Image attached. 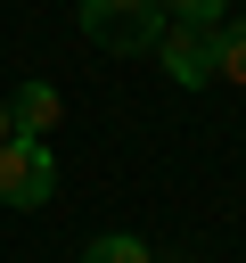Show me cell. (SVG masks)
<instances>
[{
  "mask_svg": "<svg viewBox=\"0 0 246 263\" xmlns=\"http://www.w3.org/2000/svg\"><path fill=\"white\" fill-rule=\"evenodd\" d=\"M74 16H82V33H90L98 49H115V58H148L156 33H164V8H156V0H82Z\"/></svg>",
  "mask_w": 246,
  "mask_h": 263,
  "instance_id": "obj_1",
  "label": "cell"
},
{
  "mask_svg": "<svg viewBox=\"0 0 246 263\" xmlns=\"http://www.w3.org/2000/svg\"><path fill=\"white\" fill-rule=\"evenodd\" d=\"M57 197V156H49V140H0V205H16V214H41Z\"/></svg>",
  "mask_w": 246,
  "mask_h": 263,
  "instance_id": "obj_2",
  "label": "cell"
},
{
  "mask_svg": "<svg viewBox=\"0 0 246 263\" xmlns=\"http://www.w3.org/2000/svg\"><path fill=\"white\" fill-rule=\"evenodd\" d=\"M148 58H156L164 82H180V90H205V82H213V33H197V25H164Z\"/></svg>",
  "mask_w": 246,
  "mask_h": 263,
  "instance_id": "obj_3",
  "label": "cell"
},
{
  "mask_svg": "<svg viewBox=\"0 0 246 263\" xmlns=\"http://www.w3.org/2000/svg\"><path fill=\"white\" fill-rule=\"evenodd\" d=\"M57 115H66L57 82H41V74H33V82H16V90H8V132H16V140H49V132H57Z\"/></svg>",
  "mask_w": 246,
  "mask_h": 263,
  "instance_id": "obj_4",
  "label": "cell"
},
{
  "mask_svg": "<svg viewBox=\"0 0 246 263\" xmlns=\"http://www.w3.org/2000/svg\"><path fill=\"white\" fill-rule=\"evenodd\" d=\"M213 82H238L246 90V16H221L213 25Z\"/></svg>",
  "mask_w": 246,
  "mask_h": 263,
  "instance_id": "obj_5",
  "label": "cell"
},
{
  "mask_svg": "<svg viewBox=\"0 0 246 263\" xmlns=\"http://www.w3.org/2000/svg\"><path fill=\"white\" fill-rule=\"evenodd\" d=\"M82 263H156V247L131 238V230H98V238L82 247Z\"/></svg>",
  "mask_w": 246,
  "mask_h": 263,
  "instance_id": "obj_6",
  "label": "cell"
},
{
  "mask_svg": "<svg viewBox=\"0 0 246 263\" xmlns=\"http://www.w3.org/2000/svg\"><path fill=\"white\" fill-rule=\"evenodd\" d=\"M156 8H164V25H197V33H213L230 16V0H156Z\"/></svg>",
  "mask_w": 246,
  "mask_h": 263,
  "instance_id": "obj_7",
  "label": "cell"
},
{
  "mask_svg": "<svg viewBox=\"0 0 246 263\" xmlns=\"http://www.w3.org/2000/svg\"><path fill=\"white\" fill-rule=\"evenodd\" d=\"M0 140H8V99H0Z\"/></svg>",
  "mask_w": 246,
  "mask_h": 263,
  "instance_id": "obj_8",
  "label": "cell"
}]
</instances>
